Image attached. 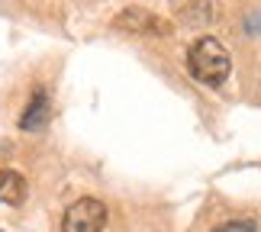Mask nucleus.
<instances>
[{
  "label": "nucleus",
  "mask_w": 261,
  "mask_h": 232,
  "mask_svg": "<svg viewBox=\"0 0 261 232\" xmlns=\"http://www.w3.org/2000/svg\"><path fill=\"white\" fill-rule=\"evenodd\" d=\"M187 71L194 74L200 84L219 87L229 78V71H232V55H229V48L219 42V39L203 36L187 48Z\"/></svg>",
  "instance_id": "f257e3e1"
},
{
  "label": "nucleus",
  "mask_w": 261,
  "mask_h": 232,
  "mask_svg": "<svg viewBox=\"0 0 261 232\" xmlns=\"http://www.w3.org/2000/svg\"><path fill=\"white\" fill-rule=\"evenodd\" d=\"M107 226V207L97 197H81L65 210L62 232H103Z\"/></svg>",
  "instance_id": "f03ea898"
},
{
  "label": "nucleus",
  "mask_w": 261,
  "mask_h": 232,
  "mask_svg": "<svg viewBox=\"0 0 261 232\" xmlns=\"http://www.w3.org/2000/svg\"><path fill=\"white\" fill-rule=\"evenodd\" d=\"M113 29L129 36H171V23L145 7H126L113 16Z\"/></svg>",
  "instance_id": "7ed1b4c3"
},
{
  "label": "nucleus",
  "mask_w": 261,
  "mask_h": 232,
  "mask_svg": "<svg viewBox=\"0 0 261 232\" xmlns=\"http://www.w3.org/2000/svg\"><path fill=\"white\" fill-rule=\"evenodd\" d=\"M177 13H180L184 26L203 29V26H213L223 19V0H184L177 7Z\"/></svg>",
  "instance_id": "20e7f679"
},
{
  "label": "nucleus",
  "mask_w": 261,
  "mask_h": 232,
  "mask_svg": "<svg viewBox=\"0 0 261 232\" xmlns=\"http://www.w3.org/2000/svg\"><path fill=\"white\" fill-rule=\"evenodd\" d=\"M48 113H52V100H48V90L45 87H33L29 94V104L19 116V129L23 133H39L45 123H48Z\"/></svg>",
  "instance_id": "39448f33"
},
{
  "label": "nucleus",
  "mask_w": 261,
  "mask_h": 232,
  "mask_svg": "<svg viewBox=\"0 0 261 232\" xmlns=\"http://www.w3.org/2000/svg\"><path fill=\"white\" fill-rule=\"evenodd\" d=\"M26 200V181L16 171H0V203H23Z\"/></svg>",
  "instance_id": "423d86ee"
},
{
  "label": "nucleus",
  "mask_w": 261,
  "mask_h": 232,
  "mask_svg": "<svg viewBox=\"0 0 261 232\" xmlns=\"http://www.w3.org/2000/svg\"><path fill=\"white\" fill-rule=\"evenodd\" d=\"M210 232H255V223L252 219H229V223L210 229Z\"/></svg>",
  "instance_id": "0eeeda50"
},
{
  "label": "nucleus",
  "mask_w": 261,
  "mask_h": 232,
  "mask_svg": "<svg viewBox=\"0 0 261 232\" xmlns=\"http://www.w3.org/2000/svg\"><path fill=\"white\" fill-rule=\"evenodd\" d=\"M245 29H248V36H261V10L245 16Z\"/></svg>",
  "instance_id": "6e6552de"
}]
</instances>
